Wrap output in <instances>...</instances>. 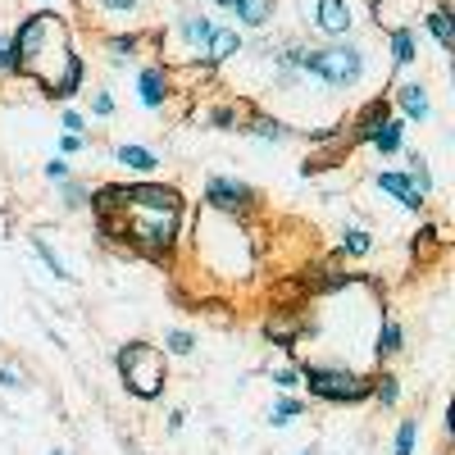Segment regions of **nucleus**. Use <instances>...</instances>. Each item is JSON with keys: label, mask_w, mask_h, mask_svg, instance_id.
Masks as SVG:
<instances>
[{"label": "nucleus", "mask_w": 455, "mask_h": 455, "mask_svg": "<svg viewBox=\"0 0 455 455\" xmlns=\"http://www.w3.org/2000/svg\"><path fill=\"white\" fill-rule=\"evenodd\" d=\"M283 68L291 73H310V78L328 83V87H355L364 78V51L360 46H323V51H300L291 46L283 55Z\"/></svg>", "instance_id": "1"}, {"label": "nucleus", "mask_w": 455, "mask_h": 455, "mask_svg": "<svg viewBox=\"0 0 455 455\" xmlns=\"http://www.w3.org/2000/svg\"><path fill=\"white\" fill-rule=\"evenodd\" d=\"M119 369L128 378V392L150 401V396H160V383H164V360L156 347H146V341H132V347L119 351Z\"/></svg>", "instance_id": "2"}, {"label": "nucleus", "mask_w": 455, "mask_h": 455, "mask_svg": "<svg viewBox=\"0 0 455 455\" xmlns=\"http://www.w3.org/2000/svg\"><path fill=\"white\" fill-rule=\"evenodd\" d=\"M306 383L315 396L323 401H360L369 396V383L355 373H341V369H319V364H306Z\"/></svg>", "instance_id": "3"}, {"label": "nucleus", "mask_w": 455, "mask_h": 455, "mask_svg": "<svg viewBox=\"0 0 455 455\" xmlns=\"http://www.w3.org/2000/svg\"><path fill=\"white\" fill-rule=\"evenodd\" d=\"M306 19H310L323 36L341 42V36L355 28V5H351V0H315V5H306Z\"/></svg>", "instance_id": "4"}, {"label": "nucleus", "mask_w": 455, "mask_h": 455, "mask_svg": "<svg viewBox=\"0 0 455 455\" xmlns=\"http://www.w3.org/2000/svg\"><path fill=\"white\" fill-rule=\"evenodd\" d=\"M205 201H214L219 210H242L251 201V187L246 182H233V178H210Z\"/></svg>", "instance_id": "5"}, {"label": "nucleus", "mask_w": 455, "mask_h": 455, "mask_svg": "<svg viewBox=\"0 0 455 455\" xmlns=\"http://www.w3.org/2000/svg\"><path fill=\"white\" fill-rule=\"evenodd\" d=\"M128 201H137V205H146V210H160V214H173L178 210V192L173 187H128Z\"/></svg>", "instance_id": "6"}, {"label": "nucleus", "mask_w": 455, "mask_h": 455, "mask_svg": "<svg viewBox=\"0 0 455 455\" xmlns=\"http://www.w3.org/2000/svg\"><path fill=\"white\" fill-rule=\"evenodd\" d=\"M137 87H141V105H146V109H160V105H164V96H169V78H164V68H160V64L141 68Z\"/></svg>", "instance_id": "7"}, {"label": "nucleus", "mask_w": 455, "mask_h": 455, "mask_svg": "<svg viewBox=\"0 0 455 455\" xmlns=\"http://www.w3.org/2000/svg\"><path fill=\"white\" fill-rule=\"evenodd\" d=\"M205 55H210L214 64H228L233 55H242V32H237V28H214L210 42H205Z\"/></svg>", "instance_id": "8"}, {"label": "nucleus", "mask_w": 455, "mask_h": 455, "mask_svg": "<svg viewBox=\"0 0 455 455\" xmlns=\"http://www.w3.org/2000/svg\"><path fill=\"white\" fill-rule=\"evenodd\" d=\"M233 14H237L242 28H269L274 14H278V5H274V0H237Z\"/></svg>", "instance_id": "9"}, {"label": "nucleus", "mask_w": 455, "mask_h": 455, "mask_svg": "<svg viewBox=\"0 0 455 455\" xmlns=\"http://www.w3.org/2000/svg\"><path fill=\"white\" fill-rule=\"evenodd\" d=\"M178 32H182L187 51H205L210 32H214V19H205V14H182V19H178Z\"/></svg>", "instance_id": "10"}, {"label": "nucleus", "mask_w": 455, "mask_h": 455, "mask_svg": "<svg viewBox=\"0 0 455 455\" xmlns=\"http://www.w3.org/2000/svg\"><path fill=\"white\" fill-rule=\"evenodd\" d=\"M78 87H83V60L78 55H64V73H60V78H51V96L68 100V96H78Z\"/></svg>", "instance_id": "11"}, {"label": "nucleus", "mask_w": 455, "mask_h": 455, "mask_svg": "<svg viewBox=\"0 0 455 455\" xmlns=\"http://www.w3.org/2000/svg\"><path fill=\"white\" fill-rule=\"evenodd\" d=\"M378 187H383L387 196H396L405 210H419V205H424V196L410 187V178H405V173H378Z\"/></svg>", "instance_id": "12"}, {"label": "nucleus", "mask_w": 455, "mask_h": 455, "mask_svg": "<svg viewBox=\"0 0 455 455\" xmlns=\"http://www.w3.org/2000/svg\"><path fill=\"white\" fill-rule=\"evenodd\" d=\"M396 100H401V109H405V119H428L433 114V105H428V92L419 87V83H405V87H396Z\"/></svg>", "instance_id": "13"}, {"label": "nucleus", "mask_w": 455, "mask_h": 455, "mask_svg": "<svg viewBox=\"0 0 455 455\" xmlns=\"http://www.w3.org/2000/svg\"><path fill=\"white\" fill-rule=\"evenodd\" d=\"M114 160H119L124 169H137V173H150V169L160 164V160L150 156L146 146H119V150H114Z\"/></svg>", "instance_id": "14"}, {"label": "nucleus", "mask_w": 455, "mask_h": 455, "mask_svg": "<svg viewBox=\"0 0 455 455\" xmlns=\"http://www.w3.org/2000/svg\"><path fill=\"white\" fill-rule=\"evenodd\" d=\"M401 141H405V124H401V119H387L383 128L373 132V146L383 150V156H392V150H401Z\"/></svg>", "instance_id": "15"}, {"label": "nucleus", "mask_w": 455, "mask_h": 455, "mask_svg": "<svg viewBox=\"0 0 455 455\" xmlns=\"http://www.w3.org/2000/svg\"><path fill=\"white\" fill-rule=\"evenodd\" d=\"M424 23H428V32L437 36V46H442V51H451V46H455V23H451V14H446V10H433Z\"/></svg>", "instance_id": "16"}, {"label": "nucleus", "mask_w": 455, "mask_h": 455, "mask_svg": "<svg viewBox=\"0 0 455 455\" xmlns=\"http://www.w3.org/2000/svg\"><path fill=\"white\" fill-rule=\"evenodd\" d=\"M392 60L405 68V64H414V32L410 28H396L392 32Z\"/></svg>", "instance_id": "17"}, {"label": "nucleus", "mask_w": 455, "mask_h": 455, "mask_svg": "<svg viewBox=\"0 0 455 455\" xmlns=\"http://www.w3.org/2000/svg\"><path fill=\"white\" fill-rule=\"evenodd\" d=\"M32 251H36V255L46 259V269H51L55 278H68V269H64V259H60V255H55V251H51V246H46L42 237H32Z\"/></svg>", "instance_id": "18"}, {"label": "nucleus", "mask_w": 455, "mask_h": 455, "mask_svg": "<svg viewBox=\"0 0 455 455\" xmlns=\"http://www.w3.org/2000/svg\"><path fill=\"white\" fill-rule=\"evenodd\" d=\"M396 351H401V328L387 323L383 332H378V355H396Z\"/></svg>", "instance_id": "19"}, {"label": "nucleus", "mask_w": 455, "mask_h": 455, "mask_svg": "<svg viewBox=\"0 0 455 455\" xmlns=\"http://www.w3.org/2000/svg\"><path fill=\"white\" fill-rule=\"evenodd\" d=\"M414 433H419V424H414V419H405L396 428V455H414Z\"/></svg>", "instance_id": "20"}, {"label": "nucleus", "mask_w": 455, "mask_h": 455, "mask_svg": "<svg viewBox=\"0 0 455 455\" xmlns=\"http://www.w3.org/2000/svg\"><path fill=\"white\" fill-rule=\"evenodd\" d=\"M255 137H264V141H283L287 132H283V124H274V119H255V128H251Z\"/></svg>", "instance_id": "21"}, {"label": "nucleus", "mask_w": 455, "mask_h": 455, "mask_svg": "<svg viewBox=\"0 0 455 455\" xmlns=\"http://www.w3.org/2000/svg\"><path fill=\"white\" fill-rule=\"evenodd\" d=\"M341 246H347L351 255H364V251H369V233H360V228H351V233L341 237Z\"/></svg>", "instance_id": "22"}, {"label": "nucleus", "mask_w": 455, "mask_h": 455, "mask_svg": "<svg viewBox=\"0 0 455 455\" xmlns=\"http://www.w3.org/2000/svg\"><path fill=\"white\" fill-rule=\"evenodd\" d=\"M296 414H300V401H283V405H278V410L269 414V419H274V424L283 428V424H291V419H296Z\"/></svg>", "instance_id": "23"}, {"label": "nucleus", "mask_w": 455, "mask_h": 455, "mask_svg": "<svg viewBox=\"0 0 455 455\" xmlns=\"http://www.w3.org/2000/svg\"><path fill=\"white\" fill-rule=\"evenodd\" d=\"M169 351H173V355H187V351H192V332H182V328L169 332Z\"/></svg>", "instance_id": "24"}, {"label": "nucleus", "mask_w": 455, "mask_h": 455, "mask_svg": "<svg viewBox=\"0 0 455 455\" xmlns=\"http://www.w3.org/2000/svg\"><path fill=\"white\" fill-rule=\"evenodd\" d=\"M141 5V0H100V10H109V14H132Z\"/></svg>", "instance_id": "25"}, {"label": "nucleus", "mask_w": 455, "mask_h": 455, "mask_svg": "<svg viewBox=\"0 0 455 455\" xmlns=\"http://www.w3.org/2000/svg\"><path fill=\"white\" fill-rule=\"evenodd\" d=\"M396 378H383V383H378V401H383V405H396Z\"/></svg>", "instance_id": "26"}, {"label": "nucleus", "mask_w": 455, "mask_h": 455, "mask_svg": "<svg viewBox=\"0 0 455 455\" xmlns=\"http://www.w3.org/2000/svg\"><path fill=\"white\" fill-rule=\"evenodd\" d=\"M60 128H64L68 137H78V132H83V114H73V109H64V119H60Z\"/></svg>", "instance_id": "27"}, {"label": "nucleus", "mask_w": 455, "mask_h": 455, "mask_svg": "<svg viewBox=\"0 0 455 455\" xmlns=\"http://www.w3.org/2000/svg\"><path fill=\"white\" fill-rule=\"evenodd\" d=\"M274 383H278L283 392H291V387L300 383V373H296V369H283V373H274Z\"/></svg>", "instance_id": "28"}, {"label": "nucleus", "mask_w": 455, "mask_h": 455, "mask_svg": "<svg viewBox=\"0 0 455 455\" xmlns=\"http://www.w3.org/2000/svg\"><path fill=\"white\" fill-rule=\"evenodd\" d=\"M14 68V55H10V36H0V73Z\"/></svg>", "instance_id": "29"}, {"label": "nucleus", "mask_w": 455, "mask_h": 455, "mask_svg": "<svg viewBox=\"0 0 455 455\" xmlns=\"http://www.w3.org/2000/svg\"><path fill=\"white\" fill-rule=\"evenodd\" d=\"M92 109L100 114V119H105V114H114V100L105 96V92H96V100H92Z\"/></svg>", "instance_id": "30"}, {"label": "nucleus", "mask_w": 455, "mask_h": 455, "mask_svg": "<svg viewBox=\"0 0 455 455\" xmlns=\"http://www.w3.org/2000/svg\"><path fill=\"white\" fill-rule=\"evenodd\" d=\"M0 387H10V392H14V387H23V378H19L14 369H0Z\"/></svg>", "instance_id": "31"}, {"label": "nucleus", "mask_w": 455, "mask_h": 455, "mask_svg": "<svg viewBox=\"0 0 455 455\" xmlns=\"http://www.w3.org/2000/svg\"><path fill=\"white\" fill-rule=\"evenodd\" d=\"M46 173H51V178H60V182H64V178H68V164H64V160H51V164H46Z\"/></svg>", "instance_id": "32"}, {"label": "nucleus", "mask_w": 455, "mask_h": 455, "mask_svg": "<svg viewBox=\"0 0 455 455\" xmlns=\"http://www.w3.org/2000/svg\"><path fill=\"white\" fill-rule=\"evenodd\" d=\"M210 5H219V10H233V5H237V0H210Z\"/></svg>", "instance_id": "33"}, {"label": "nucleus", "mask_w": 455, "mask_h": 455, "mask_svg": "<svg viewBox=\"0 0 455 455\" xmlns=\"http://www.w3.org/2000/svg\"><path fill=\"white\" fill-rule=\"evenodd\" d=\"M51 455H64V451H51Z\"/></svg>", "instance_id": "34"}, {"label": "nucleus", "mask_w": 455, "mask_h": 455, "mask_svg": "<svg viewBox=\"0 0 455 455\" xmlns=\"http://www.w3.org/2000/svg\"><path fill=\"white\" fill-rule=\"evenodd\" d=\"M306 455H315V451H306Z\"/></svg>", "instance_id": "35"}]
</instances>
